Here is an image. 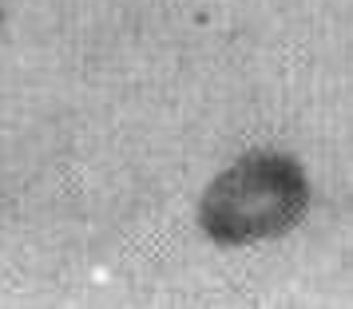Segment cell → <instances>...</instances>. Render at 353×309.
<instances>
[{
	"mask_svg": "<svg viewBox=\"0 0 353 309\" xmlns=\"http://www.w3.org/2000/svg\"><path fill=\"white\" fill-rule=\"evenodd\" d=\"M0 24H4V12H0Z\"/></svg>",
	"mask_w": 353,
	"mask_h": 309,
	"instance_id": "2",
	"label": "cell"
},
{
	"mask_svg": "<svg viewBox=\"0 0 353 309\" xmlns=\"http://www.w3.org/2000/svg\"><path fill=\"white\" fill-rule=\"evenodd\" d=\"M314 182L294 155L258 147L214 171L194 202V226L210 246L246 250L278 242L305 222Z\"/></svg>",
	"mask_w": 353,
	"mask_h": 309,
	"instance_id": "1",
	"label": "cell"
}]
</instances>
